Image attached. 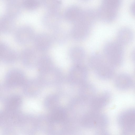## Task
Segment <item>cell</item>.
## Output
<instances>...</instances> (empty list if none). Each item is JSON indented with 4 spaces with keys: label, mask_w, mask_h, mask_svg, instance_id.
<instances>
[{
    "label": "cell",
    "mask_w": 135,
    "mask_h": 135,
    "mask_svg": "<svg viewBox=\"0 0 135 135\" xmlns=\"http://www.w3.org/2000/svg\"><path fill=\"white\" fill-rule=\"evenodd\" d=\"M90 68L98 76L105 79L112 78L114 74L115 68L103 56L97 53L90 56L89 60Z\"/></svg>",
    "instance_id": "6da1fadb"
},
{
    "label": "cell",
    "mask_w": 135,
    "mask_h": 135,
    "mask_svg": "<svg viewBox=\"0 0 135 135\" xmlns=\"http://www.w3.org/2000/svg\"><path fill=\"white\" fill-rule=\"evenodd\" d=\"M103 56L114 67L120 66L123 61V46L117 41H110L105 45L103 49Z\"/></svg>",
    "instance_id": "7a4b0ae2"
},
{
    "label": "cell",
    "mask_w": 135,
    "mask_h": 135,
    "mask_svg": "<svg viewBox=\"0 0 135 135\" xmlns=\"http://www.w3.org/2000/svg\"><path fill=\"white\" fill-rule=\"evenodd\" d=\"M117 122L124 134H135V109L126 110L118 115Z\"/></svg>",
    "instance_id": "3957f363"
},
{
    "label": "cell",
    "mask_w": 135,
    "mask_h": 135,
    "mask_svg": "<svg viewBox=\"0 0 135 135\" xmlns=\"http://www.w3.org/2000/svg\"><path fill=\"white\" fill-rule=\"evenodd\" d=\"M39 51L35 48L28 47L24 49L21 52L20 58L23 64L28 68L37 66L41 56Z\"/></svg>",
    "instance_id": "277c9868"
},
{
    "label": "cell",
    "mask_w": 135,
    "mask_h": 135,
    "mask_svg": "<svg viewBox=\"0 0 135 135\" xmlns=\"http://www.w3.org/2000/svg\"><path fill=\"white\" fill-rule=\"evenodd\" d=\"M91 26L84 22L78 21L75 23L72 28L71 35L76 40H83L88 37Z\"/></svg>",
    "instance_id": "5b68a950"
},
{
    "label": "cell",
    "mask_w": 135,
    "mask_h": 135,
    "mask_svg": "<svg viewBox=\"0 0 135 135\" xmlns=\"http://www.w3.org/2000/svg\"><path fill=\"white\" fill-rule=\"evenodd\" d=\"M35 48L40 52L49 49L54 42L51 35L45 33L38 34L33 40Z\"/></svg>",
    "instance_id": "8992f818"
},
{
    "label": "cell",
    "mask_w": 135,
    "mask_h": 135,
    "mask_svg": "<svg viewBox=\"0 0 135 135\" xmlns=\"http://www.w3.org/2000/svg\"><path fill=\"white\" fill-rule=\"evenodd\" d=\"M118 13L117 9L102 5L96 12L97 17L101 21L107 23L110 22L115 20Z\"/></svg>",
    "instance_id": "52a82bcc"
},
{
    "label": "cell",
    "mask_w": 135,
    "mask_h": 135,
    "mask_svg": "<svg viewBox=\"0 0 135 135\" xmlns=\"http://www.w3.org/2000/svg\"><path fill=\"white\" fill-rule=\"evenodd\" d=\"M0 57L3 62L11 63L17 60L18 55L16 52L9 46L2 43L0 45Z\"/></svg>",
    "instance_id": "ba28073f"
},
{
    "label": "cell",
    "mask_w": 135,
    "mask_h": 135,
    "mask_svg": "<svg viewBox=\"0 0 135 135\" xmlns=\"http://www.w3.org/2000/svg\"><path fill=\"white\" fill-rule=\"evenodd\" d=\"M133 80L129 74L122 73L116 77L115 84L117 89L120 90H126L131 88L133 84Z\"/></svg>",
    "instance_id": "9c48e42d"
},
{
    "label": "cell",
    "mask_w": 135,
    "mask_h": 135,
    "mask_svg": "<svg viewBox=\"0 0 135 135\" xmlns=\"http://www.w3.org/2000/svg\"><path fill=\"white\" fill-rule=\"evenodd\" d=\"M35 36L33 31L29 28L19 29L15 34L16 41L21 44H25L29 43L33 40Z\"/></svg>",
    "instance_id": "30bf717a"
},
{
    "label": "cell",
    "mask_w": 135,
    "mask_h": 135,
    "mask_svg": "<svg viewBox=\"0 0 135 135\" xmlns=\"http://www.w3.org/2000/svg\"><path fill=\"white\" fill-rule=\"evenodd\" d=\"M134 37L133 31L130 28L122 27L117 32L116 41L124 46L130 44L132 41Z\"/></svg>",
    "instance_id": "8fae6325"
},
{
    "label": "cell",
    "mask_w": 135,
    "mask_h": 135,
    "mask_svg": "<svg viewBox=\"0 0 135 135\" xmlns=\"http://www.w3.org/2000/svg\"><path fill=\"white\" fill-rule=\"evenodd\" d=\"M88 73L87 69L84 65L80 64H75L70 69L69 77L72 80H79L84 78Z\"/></svg>",
    "instance_id": "7c38bea8"
},
{
    "label": "cell",
    "mask_w": 135,
    "mask_h": 135,
    "mask_svg": "<svg viewBox=\"0 0 135 135\" xmlns=\"http://www.w3.org/2000/svg\"><path fill=\"white\" fill-rule=\"evenodd\" d=\"M83 10L78 6L73 5L69 7L65 10L64 17L66 21L74 23L80 19Z\"/></svg>",
    "instance_id": "4fadbf2b"
},
{
    "label": "cell",
    "mask_w": 135,
    "mask_h": 135,
    "mask_svg": "<svg viewBox=\"0 0 135 135\" xmlns=\"http://www.w3.org/2000/svg\"><path fill=\"white\" fill-rule=\"evenodd\" d=\"M69 55L73 62L75 64H80L84 60L85 53L82 47L79 46H75L70 50Z\"/></svg>",
    "instance_id": "5bb4252c"
},
{
    "label": "cell",
    "mask_w": 135,
    "mask_h": 135,
    "mask_svg": "<svg viewBox=\"0 0 135 135\" xmlns=\"http://www.w3.org/2000/svg\"><path fill=\"white\" fill-rule=\"evenodd\" d=\"M97 18L96 12L92 9H88L83 11L78 21L82 22L92 26Z\"/></svg>",
    "instance_id": "9a60e30c"
},
{
    "label": "cell",
    "mask_w": 135,
    "mask_h": 135,
    "mask_svg": "<svg viewBox=\"0 0 135 135\" xmlns=\"http://www.w3.org/2000/svg\"><path fill=\"white\" fill-rule=\"evenodd\" d=\"M54 65L51 57L46 55H41L37 67L39 71L42 70Z\"/></svg>",
    "instance_id": "2e32d148"
},
{
    "label": "cell",
    "mask_w": 135,
    "mask_h": 135,
    "mask_svg": "<svg viewBox=\"0 0 135 135\" xmlns=\"http://www.w3.org/2000/svg\"><path fill=\"white\" fill-rule=\"evenodd\" d=\"M54 41L58 43L62 44L66 41L67 36L66 33L62 30H58L51 35Z\"/></svg>",
    "instance_id": "e0dca14e"
},
{
    "label": "cell",
    "mask_w": 135,
    "mask_h": 135,
    "mask_svg": "<svg viewBox=\"0 0 135 135\" xmlns=\"http://www.w3.org/2000/svg\"><path fill=\"white\" fill-rule=\"evenodd\" d=\"M102 5L117 9L120 6L121 0H102Z\"/></svg>",
    "instance_id": "ac0fdd59"
},
{
    "label": "cell",
    "mask_w": 135,
    "mask_h": 135,
    "mask_svg": "<svg viewBox=\"0 0 135 135\" xmlns=\"http://www.w3.org/2000/svg\"><path fill=\"white\" fill-rule=\"evenodd\" d=\"M130 10L131 13L135 16V1L131 4L130 6Z\"/></svg>",
    "instance_id": "d6986e66"
},
{
    "label": "cell",
    "mask_w": 135,
    "mask_h": 135,
    "mask_svg": "<svg viewBox=\"0 0 135 135\" xmlns=\"http://www.w3.org/2000/svg\"><path fill=\"white\" fill-rule=\"evenodd\" d=\"M131 58L132 61L135 64V49L133 50L131 53Z\"/></svg>",
    "instance_id": "ffe728a7"
},
{
    "label": "cell",
    "mask_w": 135,
    "mask_h": 135,
    "mask_svg": "<svg viewBox=\"0 0 135 135\" xmlns=\"http://www.w3.org/2000/svg\"><path fill=\"white\" fill-rule=\"evenodd\" d=\"M80 0L82 1H83L85 2V1H89L90 0Z\"/></svg>",
    "instance_id": "44dd1931"
}]
</instances>
